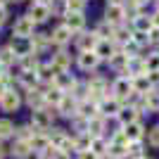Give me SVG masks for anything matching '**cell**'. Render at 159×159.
<instances>
[{"instance_id":"cell-46","label":"cell","mask_w":159,"mask_h":159,"mask_svg":"<svg viewBox=\"0 0 159 159\" xmlns=\"http://www.w3.org/2000/svg\"><path fill=\"white\" fill-rule=\"evenodd\" d=\"M5 93H7V83H5V79L0 76V98H2Z\"/></svg>"},{"instance_id":"cell-29","label":"cell","mask_w":159,"mask_h":159,"mask_svg":"<svg viewBox=\"0 0 159 159\" xmlns=\"http://www.w3.org/2000/svg\"><path fill=\"white\" fill-rule=\"evenodd\" d=\"M143 98H145V109L147 112H159V93L154 88L147 95H143Z\"/></svg>"},{"instance_id":"cell-34","label":"cell","mask_w":159,"mask_h":159,"mask_svg":"<svg viewBox=\"0 0 159 159\" xmlns=\"http://www.w3.org/2000/svg\"><path fill=\"white\" fill-rule=\"evenodd\" d=\"M107 150H109V145H107L105 138H93V143H90V152H95L100 157V154H105Z\"/></svg>"},{"instance_id":"cell-53","label":"cell","mask_w":159,"mask_h":159,"mask_svg":"<svg viewBox=\"0 0 159 159\" xmlns=\"http://www.w3.org/2000/svg\"><path fill=\"white\" fill-rule=\"evenodd\" d=\"M140 159H147V157H140Z\"/></svg>"},{"instance_id":"cell-5","label":"cell","mask_w":159,"mask_h":159,"mask_svg":"<svg viewBox=\"0 0 159 159\" xmlns=\"http://www.w3.org/2000/svg\"><path fill=\"white\" fill-rule=\"evenodd\" d=\"M33 126L38 128V131H45V128L52 126V112L50 109H33Z\"/></svg>"},{"instance_id":"cell-13","label":"cell","mask_w":159,"mask_h":159,"mask_svg":"<svg viewBox=\"0 0 159 159\" xmlns=\"http://www.w3.org/2000/svg\"><path fill=\"white\" fill-rule=\"evenodd\" d=\"M50 40H52L55 45H66V43L71 40V29L66 26V24L57 26V29L52 31V36H50Z\"/></svg>"},{"instance_id":"cell-14","label":"cell","mask_w":159,"mask_h":159,"mask_svg":"<svg viewBox=\"0 0 159 159\" xmlns=\"http://www.w3.org/2000/svg\"><path fill=\"white\" fill-rule=\"evenodd\" d=\"M152 90V81H150V74L145 76H133V93L138 95H147Z\"/></svg>"},{"instance_id":"cell-45","label":"cell","mask_w":159,"mask_h":159,"mask_svg":"<svg viewBox=\"0 0 159 159\" xmlns=\"http://www.w3.org/2000/svg\"><path fill=\"white\" fill-rule=\"evenodd\" d=\"M5 21H7V10H5V7H0V26H2Z\"/></svg>"},{"instance_id":"cell-55","label":"cell","mask_w":159,"mask_h":159,"mask_svg":"<svg viewBox=\"0 0 159 159\" xmlns=\"http://www.w3.org/2000/svg\"><path fill=\"white\" fill-rule=\"evenodd\" d=\"M0 71H2V66H0Z\"/></svg>"},{"instance_id":"cell-31","label":"cell","mask_w":159,"mask_h":159,"mask_svg":"<svg viewBox=\"0 0 159 159\" xmlns=\"http://www.w3.org/2000/svg\"><path fill=\"white\" fill-rule=\"evenodd\" d=\"M36 81H38V76H36V74H31V71H21V76H19V83L26 88V93H29V90H33Z\"/></svg>"},{"instance_id":"cell-54","label":"cell","mask_w":159,"mask_h":159,"mask_svg":"<svg viewBox=\"0 0 159 159\" xmlns=\"http://www.w3.org/2000/svg\"><path fill=\"white\" fill-rule=\"evenodd\" d=\"M14 2H19V0H14Z\"/></svg>"},{"instance_id":"cell-56","label":"cell","mask_w":159,"mask_h":159,"mask_svg":"<svg viewBox=\"0 0 159 159\" xmlns=\"http://www.w3.org/2000/svg\"><path fill=\"white\" fill-rule=\"evenodd\" d=\"M157 5H159V0H157Z\"/></svg>"},{"instance_id":"cell-10","label":"cell","mask_w":159,"mask_h":159,"mask_svg":"<svg viewBox=\"0 0 159 159\" xmlns=\"http://www.w3.org/2000/svg\"><path fill=\"white\" fill-rule=\"evenodd\" d=\"M100 114V105L98 102H93V100H83V102H79V116H83L86 121L95 119Z\"/></svg>"},{"instance_id":"cell-33","label":"cell","mask_w":159,"mask_h":159,"mask_svg":"<svg viewBox=\"0 0 159 159\" xmlns=\"http://www.w3.org/2000/svg\"><path fill=\"white\" fill-rule=\"evenodd\" d=\"M112 40H119V43H124V45H126V43H131V40H133V33L128 31V29L116 26V29H114V38H112Z\"/></svg>"},{"instance_id":"cell-27","label":"cell","mask_w":159,"mask_h":159,"mask_svg":"<svg viewBox=\"0 0 159 159\" xmlns=\"http://www.w3.org/2000/svg\"><path fill=\"white\" fill-rule=\"evenodd\" d=\"M90 143H93V135H90V133H81L79 138L74 140V150H79V152H88V150H90Z\"/></svg>"},{"instance_id":"cell-28","label":"cell","mask_w":159,"mask_h":159,"mask_svg":"<svg viewBox=\"0 0 159 159\" xmlns=\"http://www.w3.org/2000/svg\"><path fill=\"white\" fill-rule=\"evenodd\" d=\"M107 154H109L112 159H124V157H128V145L109 143V150H107Z\"/></svg>"},{"instance_id":"cell-32","label":"cell","mask_w":159,"mask_h":159,"mask_svg":"<svg viewBox=\"0 0 159 159\" xmlns=\"http://www.w3.org/2000/svg\"><path fill=\"white\" fill-rule=\"evenodd\" d=\"M26 100H29V105H31V107H36V109H40V107H43V102H45L43 93H40V90H36V88H33V90H29Z\"/></svg>"},{"instance_id":"cell-30","label":"cell","mask_w":159,"mask_h":159,"mask_svg":"<svg viewBox=\"0 0 159 159\" xmlns=\"http://www.w3.org/2000/svg\"><path fill=\"white\" fill-rule=\"evenodd\" d=\"M21 71H31V74H36L38 71V60H36V55H29V57H21Z\"/></svg>"},{"instance_id":"cell-15","label":"cell","mask_w":159,"mask_h":159,"mask_svg":"<svg viewBox=\"0 0 159 159\" xmlns=\"http://www.w3.org/2000/svg\"><path fill=\"white\" fill-rule=\"evenodd\" d=\"M124 133H126L128 143H135V140H143V135H145V128H143V124H140V121H133V124L124 126Z\"/></svg>"},{"instance_id":"cell-38","label":"cell","mask_w":159,"mask_h":159,"mask_svg":"<svg viewBox=\"0 0 159 159\" xmlns=\"http://www.w3.org/2000/svg\"><path fill=\"white\" fill-rule=\"evenodd\" d=\"M147 74H159V52H152V55H147Z\"/></svg>"},{"instance_id":"cell-48","label":"cell","mask_w":159,"mask_h":159,"mask_svg":"<svg viewBox=\"0 0 159 159\" xmlns=\"http://www.w3.org/2000/svg\"><path fill=\"white\" fill-rule=\"evenodd\" d=\"M107 5H124L121 0H107Z\"/></svg>"},{"instance_id":"cell-23","label":"cell","mask_w":159,"mask_h":159,"mask_svg":"<svg viewBox=\"0 0 159 159\" xmlns=\"http://www.w3.org/2000/svg\"><path fill=\"white\" fill-rule=\"evenodd\" d=\"M133 24H135V31H143V33H150V31L154 29L152 17H145V14H138V17H133Z\"/></svg>"},{"instance_id":"cell-39","label":"cell","mask_w":159,"mask_h":159,"mask_svg":"<svg viewBox=\"0 0 159 159\" xmlns=\"http://www.w3.org/2000/svg\"><path fill=\"white\" fill-rule=\"evenodd\" d=\"M128 157H133V159L145 157V154H143V143H140V140H135V143H128Z\"/></svg>"},{"instance_id":"cell-19","label":"cell","mask_w":159,"mask_h":159,"mask_svg":"<svg viewBox=\"0 0 159 159\" xmlns=\"http://www.w3.org/2000/svg\"><path fill=\"white\" fill-rule=\"evenodd\" d=\"M95 55H98L100 60H107V62H109L114 55H116V52H114V43H112V40H100L98 48H95Z\"/></svg>"},{"instance_id":"cell-24","label":"cell","mask_w":159,"mask_h":159,"mask_svg":"<svg viewBox=\"0 0 159 159\" xmlns=\"http://www.w3.org/2000/svg\"><path fill=\"white\" fill-rule=\"evenodd\" d=\"M102 131H105V116H95V119L88 121V133L93 135V138H102Z\"/></svg>"},{"instance_id":"cell-18","label":"cell","mask_w":159,"mask_h":159,"mask_svg":"<svg viewBox=\"0 0 159 159\" xmlns=\"http://www.w3.org/2000/svg\"><path fill=\"white\" fill-rule=\"evenodd\" d=\"M66 26L74 31H83V26H86V19H83V12H66Z\"/></svg>"},{"instance_id":"cell-36","label":"cell","mask_w":159,"mask_h":159,"mask_svg":"<svg viewBox=\"0 0 159 159\" xmlns=\"http://www.w3.org/2000/svg\"><path fill=\"white\" fill-rule=\"evenodd\" d=\"M48 43H50V36H45V33H36V36H33V38H31L33 52H36V50H43V48H45Z\"/></svg>"},{"instance_id":"cell-8","label":"cell","mask_w":159,"mask_h":159,"mask_svg":"<svg viewBox=\"0 0 159 159\" xmlns=\"http://www.w3.org/2000/svg\"><path fill=\"white\" fill-rule=\"evenodd\" d=\"M121 102L116 98H105L100 102V116H119Z\"/></svg>"},{"instance_id":"cell-11","label":"cell","mask_w":159,"mask_h":159,"mask_svg":"<svg viewBox=\"0 0 159 159\" xmlns=\"http://www.w3.org/2000/svg\"><path fill=\"white\" fill-rule=\"evenodd\" d=\"M50 66L55 69V74H66V71H69V66H71V57L62 50V52H57V55L52 57Z\"/></svg>"},{"instance_id":"cell-42","label":"cell","mask_w":159,"mask_h":159,"mask_svg":"<svg viewBox=\"0 0 159 159\" xmlns=\"http://www.w3.org/2000/svg\"><path fill=\"white\" fill-rule=\"evenodd\" d=\"M147 140H150V145H152V147H159V126H154L152 131H150Z\"/></svg>"},{"instance_id":"cell-26","label":"cell","mask_w":159,"mask_h":159,"mask_svg":"<svg viewBox=\"0 0 159 159\" xmlns=\"http://www.w3.org/2000/svg\"><path fill=\"white\" fill-rule=\"evenodd\" d=\"M64 95H66L64 90H60V88L55 86V88H50V90H45V93H43V98H45L48 105H55V107H57L62 100H64Z\"/></svg>"},{"instance_id":"cell-43","label":"cell","mask_w":159,"mask_h":159,"mask_svg":"<svg viewBox=\"0 0 159 159\" xmlns=\"http://www.w3.org/2000/svg\"><path fill=\"white\" fill-rule=\"evenodd\" d=\"M147 36H150V43H154V45H157V43H159V26H154Z\"/></svg>"},{"instance_id":"cell-22","label":"cell","mask_w":159,"mask_h":159,"mask_svg":"<svg viewBox=\"0 0 159 159\" xmlns=\"http://www.w3.org/2000/svg\"><path fill=\"white\" fill-rule=\"evenodd\" d=\"M55 86L60 88V90H64V93H71V90L79 86V83H76V79L66 76V74H57V79H55Z\"/></svg>"},{"instance_id":"cell-44","label":"cell","mask_w":159,"mask_h":159,"mask_svg":"<svg viewBox=\"0 0 159 159\" xmlns=\"http://www.w3.org/2000/svg\"><path fill=\"white\" fill-rule=\"evenodd\" d=\"M79 159H100V157H98L95 152H90V150H88V152H81V157H79Z\"/></svg>"},{"instance_id":"cell-50","label":"cell","mask_w":159,"mask_h":159,"mask_svg":"<svg viewBox=\"0 0 159 159\" xmlns=\"http://www.w3.org/2000/svg\"><path fill=\"white\" fill-rule=\"evenodd\" d=\"M2 157H5V147L0 145V159H2Z\"/></svg>"},{"instance_id":"cell-20","label":"cell","mask_w":159,"mask_h":159,"mask_svg":"<svg viewBox=\"0 0 159 159\" xmlns=\"http://www.w3.org/2000/svg\"><path fill=\"white\" fill-rule=\"evenodd\" d=\"M138 107H121V112H119V116L116 119L121 121V126H128V124H133V121H138Z\"/></svg>"},{"instance_id":"cell-35","label":"cell","mask_w":159,"mask_h":159,"mask_svg":"<svg viewBox=\"0 0 159 159\" xmlns=\"http://www.w3.org/2000/svg\"><path fill=\"white\" fill-rule=\"evenodd\" d=\"M10 135H14V124L10 119H0V140L10 138Z\"/></svg>"},{"instance_id":"cell-21","label":"cell","mask_w":159,"mask_h":159,"mask_svg":"<svg viewBox=\"0 0 159 159\" xmlns=\"http://www.w3.org/2000/svg\"><path fill=\"white\" fill-rule=\"evenodd\" d=\"M31 152L33 150H31V145H29V140H17L12 145V157L14 159H26Z\"/></svg>"},{"instance_id":"cell-9","label":"cell","mask_w":159,"mask_h":159,"mask_svg":"<svg viewBox=\"0 0 159 159\" xmlns=\"http://www.w3.org/2000/svg\"><path fill=\"white\" fill-rule=\"evenodd\" d=\"M57 109H60V114H64V116H76L79 114V102H76V98L74 95H64V100H62L60 105H57Z\"/></svg>"},{"instance_id":"cell-40","label":"cell","mask_w":159,"mask_h":159,"mask_svg":"<svg viewBox=\"0 0 159 159\" xmlns=\"http://www.w3.org/2000/svg\"><path fill=\"white\" fill-rule=\"evenodd\" d=\"M66 7H69V12H83L86 0H66Z\"/></svg>"},{"instance_id":"cell-1","label":"cell","mask_w":159,"mask_h":159,"mask_svg":"<svg viewBox=\"0 0 159 159\" xmlns=\"http://www.w3.org/2000/svg\"><path fill=\"white\" fill-rule=\"evenodd\" d=\"M133 95V79L131 76H119V79L112 83V98H116L119 102H124Z\"/></svg>"},{"instance_id":"cell-17","label":"cell","mask_w":159,"mask_h":159,"mask_svg":"<svg viewBox=\"0 0 159 159\" xmlns=\"http://www.w3.org/2000/svg\"><path fill=\"white\" fill-rule=\"evenodd\" d=\"M29 145H31V150H36V152H48V147H50V138H48L43 131H38L31 140H29Z\"/></svg>"},{"instance_id":"cell-3","label":"cell","mask_w":159,"mask_h":159,"mask_svg":"<svg viewBox=\"0 0 159 159\" xmlns=\"http://www.w3.org/2000/svg\"><path fill=\"white\" fill-rule=\"evenodd\" d=\"M100 38H98V33H79V38H76V45H79L81 52H93L95 48H98Z\"/></svg>"},{"instance_id":"cell-7","label":"cell","mask_w":159,"mask_h":159,"mask_svg":"<svg viewBox=\"0 0 159 159\" xmlns=\"http://www.w3.org/2000/svg\"><path fill=\"white\" fill-rule=\"evenodd\" d=\"M29 17H31L36 24H40V21H48V17H50V5L48 2H33L31 10H29Z\"/></svg>"},{"instance_id":"cell-47","label":"cell","mask_w":159,"mask_h":159,"mask_svg":"<svg viewBox=\"0 0 159 159\" xmlns=\"http://www.w3.org/2000/svg\"><path fill=\"white\" fill-rule=\"evenodd\" d=\"M152 21H154V26H159V10L152 14Z\"/></svg>"},{"instance_id":"cell-41","label":"cell","mask_w":159,"mask_h":159,"mask_svg":"<svg viewBox=\"0 0 159 159\" xmlns=\"http://www.w3.org/2000/svg\"><path fill=\"white\" fill-rule=\"evenodd\" d=\"M133 43H138V45H145V43H150V36L143 31H133Z\"/></svg>"},{"instance_id":"cell-16","label":"cell","mask_w":159,"mask_h":159,"mask_svg":"<svg viewBox=\"0 0 159 159\" xmlns=\"http://www.w3.org/2000/svg\"><path fill=\"white\" fill-rule=\"evenodd\" d=\"M98 64H100V57L95 55V50H93V52H81V55H79V66H81V69L93 71Z\"/></svg>"},{"instance_id":"cell-12","label":"cell","mask_w":159,"mask_h":159,"mask_svg":"<svg viewBox=\"0 0 159 159\" xmlns=\"http://www.w3.org/2000/svg\"><path fill=\"white\" fill-rule=\"evenodd\" d=\"M19 105H21V100H19V95L14 93V90H7V93L0 98V107H2L5 112H17Z\"/></svg>"},{"instance_id":"cell-52","label":"cell","mask_w":159,"mask_h":159,"mask_svg":"<svg viewBox=\"0 0 159 159\" xmlns=\"http://www.w3.org/2000/svg\"><path fill=\"white\" fill-rule=\"evenodd\" d=\"M2 5H5V0H0V7H2Z\"/></svg>"},{"instance_id":"cell-51","label":"cell","mask_w":159,"mask_h":159,"mask_svg":"<svg viewBox=\"0 0 159 159\" xmlns=\"http://www.w3.org/2000/svg\"><path fill=\"white\" fill-rule=\"evenodd\" d=\"M38 159H50V157H48V154H40V157Z\"/></svg>"},{"instance_id":"cell-6","label":"cell","mask_w":159,"mask_h":159,"mask_svg":"<svg viewBox=\"0 0 159 159\" xmlns=\"http://www.w3.org/2000/svg\"><path fill=\"white\" fill-rule=\"evenodd\" d=\"M10 48H12V52L17 55V60H21V57H29V55H33L31 38H14Z\"/></svg>"},{"instance_id":"cell-2","label":"cell","mask_w":159,"mask_h":159,"mask_svg":"<svg viewBox=\"0 0 159 159\" xmlns=\"http://www.w3.org/2000/svg\"><path fill=\"white\" fill-rule=\"evenodd\" d=\"M33 24L36 21L31 19V17H21V19L14 21V26H12V36L14 38H31L33 36Z\"/></svg>"},{"instance_id":"cell-4","label":"cell","mask_w":159,"mask_h":159,"mask_svg":"<svg viewBox=\"0 0 159 159\" xmlns=\"http://www.w3.org/2000/svg\"><path fill=\"white\" fill-rule=\"evenodd\" d=\"M126 17V7L124 5H107V12H105V21L112 24V26H119Z\"/></svg>"},{"instance_id":"cell-37","label":"cell","mask_w":159,"mask_h":159,"mask_svg":"<svg viewBox=\"0 0 159 159\" xmlns=\"http://www.w3.org/2000/svg\"><path fill=\"white\" fill-rule=\"evenodd\" d=\"M14 60H17V55L12 52V48H2L0 50V66H10Z\"/></svg>"},{"instance_id":"cell-25","label":"cell","mask_w":159,"mask_h":159,"mask_svg":"<svg viewBox=\"0 0 159 159\" xmlns=\"http://www.w3.org/2000/svg\"><path fill=\"white\" fill-rule=\"evenodd\" d=\"M36 76H38V81H43V83H55V79H57V74H55V69H52L50 64L38 66Z\"/></svg>"},{"instance_id":"cell-49","label":"cell","mask_w":159,"mask_h":159,"mask_svg":"<svg viewBox=\"0 0 159 159\" xmlns=\"http://www.w3.org/2000/svg\"><path fill=\"white\" fill-rule=\"evenodd\" d=\"M133 2H135V5H145L147 0H133Z\"/></svg>"}]
</instances>
